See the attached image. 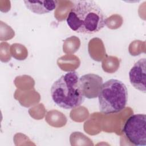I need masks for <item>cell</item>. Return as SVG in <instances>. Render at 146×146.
Returning a JSON list of instances; mask_svg holds the SVG:
<instances>
[{
    "instance_id": "8992f818",
    "label": "cell",
    "mask_w": 146,
    "mask_h": 146,
    "mask_svg": "<svg viewBox=\"0 0 146 146\" xmlns=\"http://www.w3.org/2000/svg\"><path fill=\"white\" fill-rule=\"evenodd\" d=\"M129 78L132 86L145 93V58L137 60L129 72Z\"/></svg>"
},
{
    "instance_id": "52a82bcc",
    "label": "cell",
    "mask_w": 146,
    "mask_h": 146,
    "mask_svg": "<svg viewBox=\"0 0 146 146\" xmlns=\"http://www.w3.org/2000/svg\"><path fill=\"white\" fill-rule=\"evenodd\" d=\"M26 8L36 14H44L55 10L58 5L56 1H24Z\"/></svg>"
},
{
    "instance_id": "277c9868",
    "label": "cell",
    "mask_w": 146,
    "mask_h": 146,
    "mask_svg": "<svg viewBox=\"0 0 146 146\" xmlns=\"http://www.w3.org/2000/svg\"><path fill=\"white\" fill-rule=\"evenodd\" d=\"M145 119V114H134L124 123L123 132L129 141L135 145H146Z\"/></svg>"
},
{
    "instance_id": "5b68a950",
    "label": "cell",
    "mask_w": 146,
    "mask_h": 146,
    "mask_svg": "<svg viewBox=\"0 0 146 146\" xmlns=\"http://www.w3.org/2000/svg\"><path fill=\"white\" fill-rule=\"evenodd\" d=\"M103 83L102 78L95 74H87L79 78V85L85 98L94 99L98 96Z\"/></svg>"
},
{
    "instance_id": "6da1fadb",
    "label": "cell",
    "mask_w": 146,
    "mask_h": 146,
    "mask_svg": "<svg viewBox=\"0 0 146 146\" xmlns=\"http://www.w3.org/2000/svg\"><path fill=\"white\" fill-rule=\"evenodd\" d=\"M107 18L100 7L92 0H78L68 13L66 22L74 31L91 34L99 31L107 24Z\"/></svg>"
},
{
    "instance_id": "7a4b0ae2",
    "label": "cell",
    "mask_w": 146,
    "mask_h": 146,
    "mask_svg": "<svg viewBox=\"0 0 146 146\" xmlns=\"http://www.w3.org/2000/svg\"><path fill=\"white\" fill-rule=\"evenodd\" d=\"M79 76L75 71L67 72L57 79L51 87L53 102L64 109L80 106L84 101L79 85Z\"/></svg>"
},
{
    "instance_id": "3957f363",
    "label": "cell",
    "mask_w": 146,
    "mask_h": 146,
    "mask_svg": "<svg viewBox=\"0 0 146 146\" xmlns=\"http://www.w3.org/2000/svg\"><path fill=\"white\" fill-rule=\"evenodd\" d=\"M99 110L104 114L117 113L126 106L128 90L121 81L111 79L103 83L98 95Z\"/></svg>"
}]
</instances>
